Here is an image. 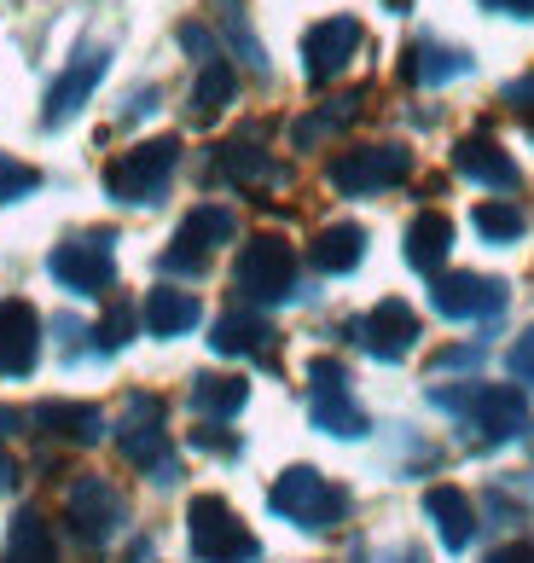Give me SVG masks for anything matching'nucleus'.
Returning <instances> with one entry per match:
<instances>
[{"mask_svg": "<svg viewBox=\"0 0 534 563\" xmlns=\"http://www.w3.org/2000/svg\"><path fill=\"white\" fill-rule=\"evenodd\" d=\"M430 401L442 412H454V419H470L482 430V442H511L518 430H529V401L518 389L505 384H436L430 389Z\"/></svg>", "mask_w": 534, "mask_h": 563, "instance_id": "1", "label": "nucleus"}, {"mask_svg": "<svg viewBox=\"0 0 534 563\" xmlns=\"http://www.w3.org/2000/svg\"><path fill=\"white\" fill-rule=\"evenodd\" d=\"M267 506H274L285 523L320 534V529H337L348 517V494L337 483H325L314 465H291L274 488H267Z\"/></svg>", "mask_w": 534, "mask_h": 563, "instance_id": "2", "label": "nucleus"}, {"mask_svg": "<svg viewBox=\"0 0 534 563\" xmlns=\"http://www.w3.org/2000/svg\"><path fill=\"white\" fill-rule=\"evenodd\" d=\"M187 534H192V552L203 563H251L256 558L251 523H244L221 494H198L192 499V506H187Z\"/></svg>", "mask_w": 534, "mask_h": 563, "instance_id": "3", "label": "nucleus"}, {"mask_svg": "<svg viewBox=\"0 0 534 563\" xmlns=\"http://www.w3.org/2000/svg\"><path fill=\"white\" fill-rule=\"evenodd\" d=\"M175 163H180V140H169V134L146 140V145H134V152H122L105 169V192L122 198V203H157L169 175H175Z\"/></svg>", "mask_w": 534, "mask_h": 563, "instance_id": "4", "label": "nucleus"}, {"mask_svg": "<svg viewBox=\"0 0 534 563\" xmlns=\"http://www.w3.org/2000/svg\"><path fill=\"white\" fill-rule=\"evenodd\" d=\"M233 279L251 302H291L297 297V250L279 233H262V239H251L238 250Z\"/></svg>", "mask_w": 534, "mask_h": 563, "instance_id": "5", "label": "nucleus"}, {"mask_svg": "<svg viewBox=\"0 0 534 563\" xmlns=\"http://www.w3.org/2000/svg\"><path fill=\"white\" fill-rule=\"evenodd\" d=\"M413 175V152L407 145H360V152H343L332 157L325 180L337 186L343 198H372V192H389Z\"/></svg>", "mask_w": 534, "mask_h": 563, "instance_id": "6", "label": "nucleus"}, {"mask_svg": "<svg viewBox=\"0 0 534 563\" xmlns=\"http://www.w3.org/2000/svg\"><path fill=\"white\" fill-rule=\"evenodd\" d=\"M116 448L129 465L152 471L157 483H175V459H169V435H163V401L157 395L129 401V412H122V424H116Z\"/></svg>", "mask_w": 534, "mask_h": 563, "instance_id": "7", "label": "nucleus"}, {"mask_svg": "<svg viewBox=\"0 0 534 563\" xmlns=\"http://www.w3.org/2000/svg\"><path fill=\"white\" fill-rule=\"evenodd\" d=\"M47 274L76 290V297H105L111 279H116V262H111V233H88V239H65L47 256Z\"/></svg>", "mask_w": 534, "mask_h": 563, "instance_id": "8", "label": "nucleus"}, {"mask_svg": "<svg viewBox=\"0 0 534 563\" xmlns=\"http://www.w3.org/2000/svg\"><path fill=\"white\" fill-rule=\"evenodd\" d=\"M308 378H314V401H308V419H314L325 435H343V442H355L366 435V412L355 407V395H348V372L343 361H320L308 366Z\"/></svg>", "mask_w": 534, "mask_h": 563, "instance_id": "9", "label": "nucleus"}, {"mask_svg": "<svg viewBox=\"0 0 534 563\" xmlns=\"http://www.w3.org/2000/svg\"><path fill=\"white\" fill-rule=\"evenodd\" d=\"M233 233H238L233 210H221V203H198V210L180 221L175 250L163 256V274H198L203 256H210L215 244H233Z\"/></svg>", "mask_w": 534, "mask_h": 563, "instance_id": "10", "label": "nucleus"}, {"mask_svg": "<svg viewBox=\"0 0 534 563\" xmlns=\"http://www.w3.org/2000/svg\"><path fill=\"white\" fill-rule=\"evenodd\" d=\"M348 338L372 354V361H401V354L419 343V314L401 297H389V302L372 308V314H360L355 325H348Z\"/></svg>", "mask_w": 534, "mask_h": 563, "instance_id": "11", "label": "nucleus"}, {"mask_svg": "<svg viewBox=\"0 0 534 563\" xmlns=\"http://www.w3.org/2000/svg\"><path fill=\"white\" fill-rule=\"evenodd\" d=\"M105 65H111V53L105 47H81L70 65H65V76L47 88V106H41V129H65V122L88 106V93L99 88V76H105Z\"/></svg>", "mask_w": 534, "mask_h": 563, "instance_id": "12", "label": "nucleus"}, {"mask_svg": "<svg viewBox=\"0 0 534 563\" xmlns=\"http://www.w3.org/2000/svg\"><path fill=\"white\" fill-rule=\"evenodd\" d=\"M65 511H70V529L88 540V547H105V540L122 529V494L105 483V476H81V483L70 488V499H65Z\"/></svg>", "mask_w": 534, "mask_h": 563, "instance_id": "13", "label": "nucleus"}, {"mask_svg": "<svg viewBox=\"0 0 534 563\" xmlns=\"http://www.w3.org/2000/svg\"><path fill=\"white\" fill-rule=\"evenodd\" d=\"M442 320H488L505 308V279H482V274H436L430 285Z\"/></svg>", "mask_w": 534, "mask_h": 563, "instance_id": "14", "label": "nucleus"}, {"mask_svg": "<svg viewBox=\"0 0 534 563\" xmlns=\"http://www.w3.org/2000/svg\"><path fill=\"white\" fill-rule=\"evenodd\" d=\"M360 41H366V30L355 24V18H325V24H314L302 35V70H308V81H332V76H343V65L360 53Z\"/></svg>", "mask_w": 534, "mask_h": 563, "instance_id": "15", "label": "nucleus"}, {"mask_svg": "<svg viewBox=\"0 0 534 563\" xmlns=\"http://www.w3.org/2000/svg\"><path fill=\"white\" fill-rule=\"evenodd\" d=\"M35 354H41L35 308L7 297V302H0V372H7V378H24V372H35Z\"/></svg>", "mask_w": 534, "mask_h": 563, "instance_id": "16", "label": "nucleus"}, {"mask_svg": "<svg viewBox=\"0 0 534 563\" xmlns=\"http://www.w3.org/2000/svg\"><path fill=\"white\" fill-rule=\"evenodd\" d=\"M424 517L436 523L447 552H465L470 540H477V506H470L465 488H454V483H436V488L424 494Z\"/></svg>", "mask_w": 534, "mask_h": 563, "instance_id": "17", "label": "nucleus"}, {"mask_svg": "<svg viewBox=\"0 0 534 563\" xmlns=\"http://www.w3.org/2000/svg\"><path fill=\"white\" fill-rule=\"evenodd\" d=\"M454 169H459L465 180L488 186V192H511V186H518V163H511L488 134H470V140L454 145Z\"/></svg>", "mask_w": 534, "mask_h": 563, "instance_id": "18", "label": "nucleus"}, {"mask_svg": "<svg viewBox=\"0 0 534 563\" xmlns=\"http://www.w3.org/2000/svg\"><path fill=\"white\" fill-rule=\"evenodd\" d=\"M140 320H146V331H152V338H180V331H192V325L203 320V308H198V297H192V290L157 285L152 297H146V308H140Z\"/></svg>", "mask_w": 534, "mask_h": 563, "instance_id": "19", "label": "nucleus"}, {"mask_svg": "<svg viewBox=\"0 0 534 563\" xmlns=\"http://www.w3.org/2000/svg\"><path fill=\"white\" fill-rule=\"evenodd\" d=\"M447 250H454V221H447L442 210H424L413 227H407V262H413L419 274L436 279L442 262H447Z\"/></svg>", "mask_w": 534, "mask_h": 563, "instance_id": "20", "label": "nucleus"}, {"mask_svg": "<svg viewBox=\"0 0 534 563\" xmlns=\"http://www.w3.org/2000/svg\"><path fill=\"white\" fill-rule=\"evenodd\" d=\"M35 424L47 430V435H65V442H99L105 435V412L88 407V401H47V407H35Z\"/></svg>", "mask_w": 534, "mask_h": 563, "instance_id": "21", "label": "nucleus"}, {"mask_svg": "<svg viewBox=\"0 0 534 563\" xmlns=\"http://www.w3.org/2000/svg\"><path fill=\"white\" fill-rule=\"evenodd\" d=\"M407 76H413L419 88H442V81H454V76H470V53L442 47V41H413V47H407Z\"/></svg>", "mask_w": 534, "mask_h": 563, "instance_id": "22", "label": "nucleus"}, {"mask_svg": "<svg viewBox=\"0 0 534 563\" xmlns=\"http://www.w3.org/2000/svg\"><path fill=\"white\" fill-rule=\"evenodd\" d=\"M215 175L221 180H233V186H262V180H274V157L256 145V134H238L233 145H221V157H215Z\"/></svg>", "mask_w": 534, "mask_h": 563, "instance_id": "23", "label": "nucleus"}, {"mask_svg": "<svg viewBox=\"0 0 534 563\" xmlns=\"http://www.w3.org/2000/svg\"><path fill=\"white\" fill-rule=\"evenodd\" d=\"M366 256V233L355 221H337V227H325V233L314 239V267L320 274H355Z\"/></svg>", "mask_w": 534, "mask_h": 563, "instance_id": "24", "label": "nucleus"}, {"mask_svg": "<svg viewBox=\"0 0 534 563\" xmlns=\"http://www.w3.org/2000/svg\"><path fill=\"white\" fill-rule=\"evenodd\" d=\"M244 401H251V384H244V378H221V372L192 378V407L203 412V419H233Z\"/></svg>", "mask_w": 534, "mask_h": 563, "instance_id": "25", "label": "nucleus"}, {"mask_svg": "<svg viewBox=\"0 0 534 563\" xmlns=\"http://www.w3.org/2000/svg\"><path fill=\"white\" fill-rule=\"evenodd\" d=\"M233 93H238L233 65H227V58H210V65L198 70V88H192V117H198V122L221 117V111L233 106Z\"/></svg>", "mask_w": 534, "mask_h": 563, "instance_id": "26", "label": "nucleus"}, {"mask_svg": "<svg viewBox=\"0 0 534 563\" xmlns=\"http://www.w3.org/2000/svg\"><path fill=\"white\" fill-rule=\"evenodd\" d=\"M210 343H215V354H267L274 331H267L262 314H221Z\"/></svg>", "mask_w": 534, "mask_h": 563, "instance_id": "27", "label": "nucleus"}, {"mask_svg": "<svg viewBox=\"0 0 534 563\" xmlns=\"http://www.w3.org/2000/svg\"><path fill=\"white\" fill-rule=\"evenodd\" d=\"M7 563H58L53 534H47V523H41V511H18V517H12Z\"/></svg>", "mask_w": 534, "mask_h": 563, "instance_id": "28", "label": "nucleus"}, {"mask_svg": "<svg viewBox=\"0 0 534 563\" xmlns=\"http://www.w3.org/2000/svg\"><path fill=\"white\" fill-rule=\"evenodd\" d=\"M470 227H477L488 244H518L529 221H523V210H518L511 198H482L477 216H470Z\"/></svg>", "mask_w": 534, "mask_h": 563, "instance_id": "29", "label": "nucleus"}, {"mask_svg": "<svg viewBox=\"0 0 534 563\" xmlns=\"http://www.w3.org/2000/svg\"><path fill=\"white\" fill-rule=\"evenodd\" d=\"M360 99H366V93H348V99H337V106H325V111H314V117H302L297 129H291V140L302 145V152H308V145H320L325 134H337L343 122H355V111H360Z\"/></svg>", "mask_w": 534, "mask_h": 563, "instance_id": "30", "label": "nucleus"}, {"mask_svg": "<svg viewBox=\"0 0 534 563\" xmlns=\"http://www.w3.org/2000/svg\"><path fill=\"white\" fill-rule=\"evenodd\" d=\"M35 186H41V169H30V163H18V157H0V203L30 198Z\"/></svg>", "mask_w": 534, "mask_h": 563, "instance_id": "31", "label": "nucleus"}, {"mask_svg": "<svg viewBox=\"0 0 534 563\" xmlns=\"http://www.w3.org/2000/svg\"><path fill=\"white\" fill-rule=\"evenodd\" d=\"M134 320H140V314H134V302H111V314L99 320V331H93L99 349H105V354H111V349H122V343L134 338Z\"/></svg>", "mask_w": 534, "mask_h": 563, "instance_id": "32", "label": "nucleus"}, {"mask_svg": "<svg viewBox=\"0 0 534 563\" xmlns=\"http://www.w3.org/2000/svg\"><path fill=\"white\" fill-rule=\"evenodd\" d=\"M511 378H518V384H529V389H534V325L523 331L518 343H511Z\"/></svg>", "mask_w": 534, "mask_h": 563, "instance_id": "33", "label": "nucleus"}, {"mask_svg": "<svg viewBox=\"0 0 534 563\" xmlns=\"http://www.w3.org/2000/svg\"><path fill=\"white\" fill-rule=\"evenodd\" d=\"M180 47L198 53V65H210V58H221V53H215V35L203 30V24H180Z\"/></svg>", "mask_w": 534, "mask_h": 563, "instance_id": "34", "label": "nucleus"}, {"mask_svg": "<svg viewBox=\"0 0 534 563\" xmlns=\"http://www.w3.org/2000/svg\"><path fill=\"white\" fill-rule=\"evenodd\" d=\"M447 366H482V343H470V349H442V354H436V372H447Z\"/></svg>", "mask_w": 534, "mask_h": 563, "instance_id": "35", "label": "nucleus"}, {"mask_svg": "<svg viewBox=\"0 0 534 563\" xmlns=\"http://www.w3.org/2000/svg\"><path fill=\"white\" fill-rule=\"evenodd\" d=\"M482 563H534V540H511V547H500V552H488Z\"/></svg>", "mask_w": 534, "mask_h": 563, "instance_id": "36", "label": "nucleus"}, {"mask_svg": "<svg viewBox=\"0 0 534 563\" xmlns=\"http://www.w3.org/2000/svg\"><path fill=\"white\" fill-rule=\"evenodd\" d=\"M488 12H505V18H534V0H482Z\"/></svg>", "mask_w": 534, "mask_h": 563, "instance_id": "37", "label": "nucleus"}, {"mask_svg": "<svg viewBox=\"0 0 534 563\" xmlns=\"http://www.w3.org/2000/svg\"><path fill=\"white\" fill-rule=\"evenodd\" d=\"M18 424H24V419H18V407H0V435H12Z\"/></svg>", "mask_w": 534, "mask_h": 563, "instance_id": "38", "label": "nucleus"}, {"mask_svg": "<svg viewBox=\"0 0 534 563\" xmlns=\"http://www.w3.org/2000/svg\"><path fill=\"white\" fill-rule=\"evenodd\" d=\"M7 488H12V459L0 453V494H7Z\"/></svg>", "mask_w": 534, "mask_h": 563, "instance_id": "39", "label": "nucleus"}, {"mask_svg": "<svg viewBox=\"0 0 534 563\" xmlns=\"http://www.w3.org/2000/svg\"><path fill=\"white\" fill-rule=\"evenodd\" d=\"M523 122H529V134H534V117H523Z\"/></svg>", "mask_w": 534, "mask_h": 563, "instance_id": "40", "label": "nucleus"}, {"mask_svg": "<svg viewBox=\"0 0 534 563\" xmlns=\"http://www.w3.org/2000/svg\"><path fill=\"white\" fill-rule=\"evenodd\" d=\"M0 563H7V558H0Z\"/></svg>", "mask_w": 534, "mask_h": 563, "instance_id": "41", "label": "nucleus"}]
</instances>
